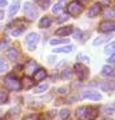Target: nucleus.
Listing matches in <instances>:
<instances>
[{
    "mask_svg": "<svg viewBox=\"0 0 115 120\" xmlns=\"http://www.w3.org/2000/svg\"><path fill=\"white\" fill-rule=\"evenodd\" d=\"M4 86L7 87L9 91H19V90L21 88L20 80H19V79H16L13 75H8V76H5V79H4Z\"/></svg>",
    "mask_w": 115,
    "mask_h": 120,
    "instance_id": "1",
    "label": "nucleus"
},
{
    "mask_svg": "<svg viewBox=\"0 0 115 120\" xmlns=\"http://www.w3.org/2000/svg\"><path fill=\"white\" fill-rule=\"evenodd\" d=\"M23 15L28 19V20H35L38 17V9L32 3H24L23 7Z\"/></svg>",
    "mask_w": 115,
    "mask_h": 120,
    "instance_id": "2",
    "label": "nucleus"
},
{
    "mask_svg": "<svg viewBox=\"0 0 115 120\" xmlns=\"http://www.w3.org/2000/svg\"><path fill=\"white\" fill-rule=\"evenodd\" d=\"M74 69H75V73L78 75V79H79L80 82H84L86 79H88L90 71H88V68H87L86 65L80 64V63H76L75 67H74Z\"/></svg>",
    "mask_w": 115,
    "mask_h": 120,
    "instance_id": "3",
    "label": "nucleus"
},
{
    "mask_svg": "<svg viewBox=\"0 0 115 120\" xmlns=\"http://www.w3.org/2000/svg\"><path fill=\"white\" fill-rule=\"evenodd\" d=\"M39 39H40L39 34H35V32H31V34L27 35L26 43H27V45H28V49H30V51H35V49H36V44H38Z\"/></svg>",
    "mask_w": 115,
    "mask_h": 120,
    "instance_id": "4",
    "label": "nucleus"
},
{
    "mask_svg": "<svg viewBox=\"0 0 115 120\" xmlns=\"http://www.w3.org/2000/svg\"><path fill=\"white\" fill-rule=\"evenodd\" d=\"M115 30V24L114 22H110V20H104L98 26V31L102 32V34H110V32H114Z\"/></svg>",
    "mask_w": 115,
    "mask_h": 120,
    "instance_id": "5",
    "label": "nucleus"
},
{
    "mask_svg": "<svg viewBox=\"0 0 115 120\" xmlns=\"http://www.w3.org/2000/svg\"><path fill=\"white\" fill-rule=\"evenodd\" d=\"M67 11H68V15H71V16H78V15L82 13L83 7H82L78 1H71L67 7Z\"/></svg>",
    "mask_w": 115,
    "mask_h": 120,
    "instance_id": "6",
    "label": "nucleus"
},
{
    "mask_svg": "<svg viewBox=\"0 0 115 120\" xmlns=\"http://www.w3.org/2000/svg\"><path fill=\"white\" fill-rule=\"evenodd\" d=\"M82 98L92 100V101H99V100H102V95L96 92V91H86V92H83Z\"/></svg>",
    "mask_w": 115,
    "mask_h": 120,
    "instance_id": "7",
    "label": "nucleus"
},
{
    "mask_svg": "<svg viewBox=\"0 0 115 120\" xmlns=\"http://www.w3.org/2000/svg\"><path fill=\"white\" fill-rule=\"evenodd\" d=\"M99 116V109L96 107H87L86 109V120H95Z\"/></svg>",
    "mask_w": 115,
    "mask_h": 120,
    "instance_id": "8",
    "label": "nucleus"
},
{
    "mask_svg": "<svg viewBox=\"0 0 115 120\" xmlns=\"http://www.w3.org/2000/svg\"><path fill=\"white\" fill-rule=\"evenodd\" d=\"M32 76H34V77H32V79H34V82L35 83H39V82H42V80H44V79L47 77V71H46V69H43V68H38L34 72Z\"/></svg>",
    "mask_w": 115,
    "mask_h": 120,
    "instance_id": "9",
    "label": "nucleus"
},
{
    "mask_svg": "<svg viewBox=\"0 0 115 120\" xmlns=\"http://www.w3.org/2000/svg\"><path fill=\"white\" fill-rule=\"evenodd\" d=\"M24 69H26V73L27 76H30V75H34V72L38 69V63L35 61V60H30L26 65H24Z\"/></svg>",
    "mask_w": 115,
    "mask_h": 120,
    "instance_id": "10",
    "label": "nucleus"
},
{
    "mask_svg": "<svg viewBox=\"0 0 115 120\" xmlns=\"http://www.w3.org/2000/svg\"><path fill=\"white\" fill-rule=\"evenodd\" d=\"M99 88H100L103 92L111 94V92L114 91V82H100L99 83Z\"/></svg>",
    "mask_w": 115,
    "mask_h": 120,
    "instance_id": "11",
    "label": "nucleus"
},
{
    "mask_svg": "<svg viewBox=\"0 0 115 120\" xmlns=\"http://www.w3.org/2000/svg\"><path fill=\"white\" fill-rule=\"evenodd\" d=\"M100 11H102V4L96 3V4L91 5L88 9V17H96L100 13Z\"/></svg>",
    "mask_w": 115,
    "mask_h": 120,
    "instance_id": "12",
    "label": "nucleus"
},
{
    "mask_svg": "<svg viewBox=\"0 0 115 120\" xmlns=\"http://www.w3.org/2000/svg\"><path fill=\"white\" fill-rule=\"evenodd\" d=\"M20 86H21L23 90H31V88L35 86V82H34V79H31L30 76H26L20 82Z\"/></svg>",
    "mask_w": 115,
    "mask_h": 120,
    "instance_id": "13",
    "label": "nucleus"
},
{
    "mask_svg": "<svg viewBox=\"0 0 115 120\" xmlns=\"http://www.w3.org/2000/svg\"><path fill=\"white\" fill-rule=\"evenodd\" d=\"M71 34H72V27L71 26L62 27V28L55 31V35H58V36H68V35H71Z\"/></svg>",
    "mask_w": 115,
    "mask_h": 120,
    "instance_id": "14",
    "label": "nucleus"
},
{
    "mask_svg": "<svg viewBox=\"0 0 115 120\" xmlns=\"http://www.w3.org/2000/svg\"><path fill=\"white\" fill-rule=\"evenodd\" d=\"M66 5H67V1H66V0H59V1L52 7V12L54 13H60L64 8H66Z\"/></svg>",
    "mask_w": 115,
    "mask_h": 120,
    "instance_id": "15",
    "label": "nucleus"
},
{
    "mask_svg": "<svg viewBox=\"0 0 115 120\" xmlns=\"http://www.w3.org/2000/svg\"><path fill=\"white\" fill-rule=\"evenodd\" d=\"M50 24H51V17L50 16H43L42 19H40V22H39V28H48L50 27Z\"/></svg>",
    "mask_w": 115,
    "mask_h": 120,
    "instance_id": "16",
    "label": "nucleus"
},
{
    "mask_svg": "<svg viewBox=\"0 0 115 120\" xmlns=\"http://www.w3.org/2000/svg\"><path fill=\"white\" fill-rule=\"evenodd\" d=\"M19 7H20V1H19V0H15V1L12 3V5L9 7V11H8V15H9V16L16 15V12L19 11Z\"/></svg>",
    "mask_w": 115,
    "mask_h": 120,
    "instance_id": "17",
    "label": "nucleus"
},
{
    "mask_svg": "<svg viewBox=\"0 0 115 120\" xmlns=\"http://www.w3.org/2000/svg\"><path fill=\"white\" fill-rule=\"evenodd\" d=\"M7 56H8L9 60L15 61V60H17V57H19V51H17L16 48H9L8 51H7Z\"/></svg>",
    "mask_w": 115,
    "mask_h": 120,
    "instance_id": "18",
    "label": "nucleus"
},
{
    "mask_svg": "<svg viewBox=\"0 0 115 120\" xmlns=\"http://www.w3.org/2000/svg\"><path fill=\"white\" fill-rule=\"evenodd\" d=\"M74 47L72 45H66V47H60V48H56V49H52L54 53H70L72 52Z\"/></svg>",
    "mask_w": 115,
    "mask_h": 120,
    "instance_id": "19",
    "label": "nucleus"
},
{
    "mask_svg": "<svg viewBox=\"0 0 115 120\" xmlns=\"http://www.w3.org/2000/svg\"><path fill=\"white\" fill-rule=\"evenodd\" d=\"M102 75L103 76H114V68L111 65H104L102 68Z\"/></svg>",
    "mask_w": 115,
    "mask_h": 120,
    "instance_id": "20",
    "label": "nucleus"
},
{
    "mask_svg": "<svg viewBox=\"0 0 115 120\" xmlns=\"http://www.w3.org/2000/svg\"><path fill=\"white\" fill-rule=\"evenodd\" d=\"M19 112H20V107H13V108H11V109L8 111V115H7V117H8V119L16 117V116L19 115Z\"/></svg>",
    "mask_w": 115,
    "mask_h": 120,
    "instance_id": "21",
    "label": "nucleus"
},
{
    "mask_svg": "<svg viewBox=\"0 0 115 120\" xmlns=\"http://www.w3.org/2000/svg\"><path fill=\"white\" fill-rule=\"evenodd\" d=\"M108 40H110V38H108V36H99V38H96L94 40V43H92V44L96 47V45H100V44L106 43V41H108Z\"/></svg>",
    "mask_w": 115,
    "mask_h": 120,
    "instance_id": "22",
    "label": "nucleus"
},
{
    "mask_svg": "<svg viewBox=\"0 0 115 120\" xmlns=\"http://www.w3.org/2000/svg\"><path fill=\"white\" fill-rule=\"evenodd\" d=\"M7 101H8V92L0 90V105L1 104H7Z\"/></svg>",
    "mask_w": 115,
    "mask_h": 120,
    "instance_id": "23",
    "label": "nucleus"
},
{
    "mask_svg": "<svg viewBox=\"0 0 115 120\" xmlns=\"http://www.w3.org/2000/svg\"><path fill=\"white\" fill-rule=\"evenodd\" d=\"M48 90V84H39V86L35 87L34 92L35 94H43V92H46Z\"/></svg>",
    "mask_w": 115,
    "mask_h": 120,
    "instance_id": "24",
    "label": "nucleus"
},
{
    "mask_svg": "<svg viewBox=\"0 0 115 120\" xmlns=\"http://www.w3.org/2000/svg\"><path fill=\"white\" fill-rule=\"evenodd\" d=\"M103 112H104L106 115L112 116L114 115V104H107V105H104V107H103Z\"/></svg>",
    "mask_w": 115,
    "mask_h": 120,
    "instance_id": "25",
    "label": "nucleus"
},
{
    "mask_svg": "<svg viewBox=\"0 0 115 120\" xmlns=\"http://www.w3.org/2000/svg\"><path fill=\"white\" fill-rule=\"evenodd\" d=\"M86 109H87V107H79V108H78V109H76V117H78V119H84Z\"/></svg>",
    "mask_w": 115,
    "mask_h": 120,
    "instance_id": "26",
    "label": "nucleus"
},
{
    "mask_svg": "<svg viewBox=\"0 0 115 120\" xmlns=\"http://www.w3.org/2000/svg\"><path fill=\"white\" fill-rule=\"evenodd\" d=\"M11 26H17V27H20V28H24V27L27 26V22L24 20V19H19V20H15V22H12L11 23ZM9 26V27H11Z\"/></svg>",
    "mask_w": 115,
    "mask_h": 120,
    "instance_id": "27",
    "label": "nucleus"
},
{
    "mask_svg": "<svg viewBox=\"0 0 115 120\" xmlns=\"http://www.w3.org/2000/svg\"><path fill=\"white\" fill-rule=\"evenodd\" d=\"M71 75H72V71H71V69H68V68H66V69H63V71H62L60 77H62L63 80H67V79H70V77H71Z\"/></svg>",
    "mask_w": 115,
    "mask_h": 120,
    "instance_id": "28",
    "label": "nucleus"
},
{
    "mask_svg": "<svg viewBox=\"0 0 115 120\" xmlns=\"http://www.w3.org/2000/svg\"><path fill=\"white\" fill-rule=\"evenodd\" d=\"M63 43H68V39H51V40H50V44H51V45L63 44Z\"/></svg>",
    "mask_w": 115,
    "mask_h": 120,
    "instance_id": "29",
    "label": "nucleus"
},
{
    "mask_svg": "<svg viewBox=\"0 0 115 120\" xmlns=\"http://www.w3.org/2000/svg\"><path fill=\"white\" fill-rule=\"evenodd\" d=\"M59 116H60V119L62 120H67L68 117H70V111H68L67 108H63V109L60 111Z\"/></svg>",
    "mask_w": 115,
    "mask_h": 120,
    "instance_id": "30",
    "label": "nucleus"
},
{
    "mask_svg": "<svg viewBox=\"0 0 115 120\" xmlns=\"http://www.w3.org/2000/svg\"><path fill=\"white\" fill-rule=\"evenodd\" d=\"M51 4V0H39V7L43 9H47Z\"/></svg>",
    "mask_w": 115,
    "mask_h": 120,
    "instance_id": "31",
    "label": "nucleus"
},
{
    "mask_svg": "<svg viewBox=\"0 0 115 120\" xmlns=\"http://www.w3.org/2000/svg\"><path fill=\"white\" fill-rule=\"evenodd\" d=\"M39 119H40L39 113H30V115L23 117V120H39Z\"/></svg>",
    "mask_w": 115,
    "mask_h": 120,
    "instance_id": "32",
    "label": "nucleus"
},
{
    "mask_svg": "<svg viewBox=\"0 0 115 120\" xmlns=\"http://www.w3.org/2000/svg\"><path fill=\"white\" fill-rule=\"evenodd\" d=\"M114 48H115V43H114V41H111L110 45H107V47H106L104 52H106V53H114Z\"/></svg>",
    "mask_w": 115,
    "mask_h": 120,
    "instance_id": "33",
    "label": "nucleus"
},
{
    "mask_svg": "<svg viewBox=\"0 0 115 120\" xmlns=\"http://www.w3.org/2000/svg\"><path fill=\"white\" fill-rule=\"evenodd\" d=\"M8 44H9V39L5 38L4 40H1V41H0V49H1V51H3V49H5Z\"/></svg>",
    "mask_w": 115,
    "mask_h": 120,
    "instance_id": "34",
    "label": "nucleus"
},
{
    "mask_svg": "<svg viewBox=\"0 0 115 120\" xmlns=\"http://www.w3.org/2000/svg\"><path fill=\"white\" fill-rule=\"evenodd\" d=\"M104 16L106 17H114V8H110V7H108V8L106 9V12H104Z\"/></svg>",
    "mask_w": 115,
    "mask_h": 120,
    "instance_id": "35",
    "label": "nucleus"
},
{
    "mask_svg": "<svg viewBox=\"0 0 115 120\" xmlns=\"http://www.w3.org/2000/svg\"><path fill=\"white\" fill-rule=\"evenodd\" d=\"M76 100H79V96H78V95H74V96L67 98V103H74V101H76Z\"/></svg>",
    "mask_w": 115,
    "mask_h": 120,
    "instance_id": "36",
    "label": "nucleus"
},
{
    "mask_svg": "<svg viewBox=\"0 0 115 120\" xmlns=\"http://www.w3.org/2000/svg\"><path fill=\"white\" fill-rule=\"evenodd\" d=\"M76 59H78V60H83V61H88V60H90V57H88V56L82 55V53H79V55L76 56Z\"/></svg>",
    "mask_w": 115,
    "mask_h": 120,
    "instance_id": "37",
    "label": "nucleus"
},
{
    "mask_svg": "<svg viewBox=\"0 0 115 120\" xmlns=\"http://www.w3.org/2000/svg\"><path fill=\"white\" fill-rule=\"evenodd\" d=\"M58 92L62 94V95H64V94H67L68 92V88L67 87H60V88H58Z\"/></svg>",
    "mask_w": 115,
    "mask_h": 120,
    "instance_id": "38",
    "label": "nucleus"
},
{
    "mask_svg": "<svg viewBox=\"0 0 115 120\" xmlns=\"http://www.w3.org/2000/svg\"><path fill=\"white\" fill-rule=\"evenodd\" d=\"M67 19H68V15H62V16H59V19H58L56 22L58 23H63L64 20H67Z\"/></svg>",
    "mask_w": 115,
    "mask_h": 120,
    "instance_id": "39",
    "label": "nucleus"
},
{
    "mask_svg": "<svg viewBox=\"0 0 115 120\" xmlns=\"http://www.w3.org/2000/svg\"><path fill=\"white\" fill-rule=\"evenodd\" d=\"M7 69H8L7 64H4V63H1V64H0V72H5Z\"/></svg>",
    "mask_w": 115,
    "mask_h": 120,
    "instance_id": "40",
    "label": "nucleus"
},
{
    "mask_svg": "<svg viewBox=\"0 0 115 120\" xmlns=\"http://www.w3.org/2000/svg\"><path fill=\"white\" fill-rule=\"evenodd\" d=\"M20 34H21L20 30H16V31H12V32H11V35H12V36H19Z\"/></svg>",
    "mask_w": 115,
    "mask_h": 120,
    "instance_id": "41",
    "label": "nucleus"
},
{
    "mask_svg": "<svg viewBox=\"0 0 115 120\" xmlns=\"http://www.w3.org/2000/svg\"><path fill=\"white\" fill-rule=\"evenodd\" d=\"M107 61H108V63H111V64H114V61H115V56H114V53H112V55H111L110 57H108V60H107Z\"/></svg>",
    "mask_w": 115,
    "mask_h": 120,
    "instance_id": "42",
    "label": "nucleus"
},
{
    "mask_svg": "<svg viewBox=\"0 0 115 120\" xmlns=\"http://www.w3.org/2000/svg\"><path fill=\"white\" fill-rule=\"evenodd\" d=\"M99 4H106V5H110V0H99Z\"/></svg>",
    "mask_w": 115,
    "mask_h": 120,
    "instance_id": "43",
    "label": "nucleus"
},
{
    "mask_svg": "<svg viewBox=\"0 0 115 120\" xmlns=\"http://www.w3.org/2000/svg\"><path fill=\"white\" fill-rule=\"evenodd\" d=\"M56 60H58V59H56V57H54V56H51V57H48V61H50L51 64H54V63H55Z\"/></svg>",
    "mask_w": 115,
    "mask_h": 120,
    "instance_id": "44",
    "label": "nucleus"
},
{
    "mask_svg": "<svg viewBox=\"0 0 115 120\" xmlns=\"http://www.w3.org/2000/svg\"><path fill=\"white\" fill-rule=\"evenodd\" d=\"M78 3H79L80 5H84V4H87V3H88V0H79Z\"/></svg>",
    "mask_w": 115,
    "mask_h": 120,
    "instance_id": "45",
    "label": "nucleus"
},
{
    "mask_svg": "<svg viewBox=\"0 0 115 120\" xmlns=\"http://www.w3.org/2000/svg\"><path fill=\"white\" fill-rule=\"evenodd\" d=\"M7 5V0H0V7H5Z\"/></svg>",
    "mask_w": 115,
    "mask_h": 120,
    "instance_id": "46",
    "label": "nucleus"
},
{
    "mask_svg": "<svg viewBox=\"0 0 115 120\" xmlns=\"http://www.w3.org/2000/svg\"><path fill=\"white\" fill-rule=\"evenodd\" d=\"M1 19H4V11L3 9H0V20Z\"/></svg>",
    "mask_w": 115,
    "mask_h": 120,
    "instance_id": "47",
    "label": "nucleus"
},
{
    "mask_svg": "<svg viewBox=\"0 0 115 120\" xmlns=\"http://www.w3.org/2000/svg\"><path fill=\"white\" fill-rule=\"evenodd\" d=\"M1 63H3V60H1V59H0V64H1Z\"/></svg>",
    "mask_w": 115,
    "mask_h": 120,
    "instance_id": "48",
    "label": "nucleus"
},
{
    "mask_svg": "<svg viewBox=\"0 0 115 120\" xmlns=\"http://www.w3.org/2000/svg\"><path fill=\"white\" fill-rule=\"evenodd\" d=\"M102 120H108V119H102Z\"/></svg>",
    "mask_w": 115,
    "mask_h": 120,
    "instance_id": "49",
    "label": "nucleus"
}]
</instances>
